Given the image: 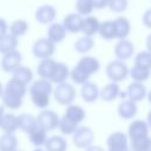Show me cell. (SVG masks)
<instances>
[{
    "instance_id": "obj_41",
    "label": "cell",
    "mask_w": 151,
    "mask_h": 151,
    "mask_svg": "<svg viewBox=\"0 0 151 151\" xmlns=\"http://www.w3.org/2000/svg\"><path fill=\"white\" fill-rule=\"evenodd\" d=\"M134 65H139L151 70V52L146 50L137 53V55L134 57Z\"/></svg>"
},
{
    "instance_id": "obj_42",
    "label": "cell",
    "mask_w": 151,
    "mask_h": 151,
    "mask_svg": "<svg viewBox=\"0 0 151 151\" xmlns=\"http://www.w3.org/2000/svg\"><path fill=\"white\" fill-rule=\"evenodd\" d=\"M129 6V0H109L107 7L116 13L124 12Z\"/></svg>"
},
{
    "instance_id": "obj_18",
    "label": "cell",
    "mask_w": 151,
    "mask_h": 151,
    "mask_svg": "<svg viewBox=\"0 0 151 151\" xmlns=\"http://www.w3.org/2000/svg\"><path fill=\"white\" fill-rule=\"evenodd\" d=\"M80 94H81V98L85 103H94L99 98L100 90L97 86V84L87 81L84 85H81Z\"/></svg>"
},
{
    "instance_id": "obj_55",
    "label": "cell",
    "mask_w": 151,
    "mask_h": 151,
    "mask_svg": "<svg viewBox=\"0 0 151 151\" xmlns=\"http://www.w3.org/2000/svg\"><path fill=\"white\" fill-rule=\"evenodd\" d=\"M150 151H151V150H150Z\"/></svg>"
},
{
    "instance_id": "obj_16",
    "label": "cell",
    "mask_w": 151,
    "mask_h": 151,
    "mask_svg": "<svg viewBox=\"0 0 151 151\" xmlns=\"http://www.w3.org/2000/svg\"><path fill=\"white\" fill-rule=\"evenodd\" d=\"M80 70H83L85 73H87L90 77L93 73H97L100 68V63L97 58L91 57V55H85L83 58L79 59V61L77 63V65Z\"/></svg>"
},
{
    "instance_id": "obj_1",
    "label": "cell",
    "mask_w": 151,
    "mask_h": 151,
    "mask_svg": "<svg viewBox=\"0 0 151 151\" xmlns=\"http://www.w3.org/2000/svg\"><path fill=\"white\" fill-rule=\"evenodd\" d=\"M52 83L45 79H38L32 81L28 91L33 105L38 109L46 110L50 105V97L53 93Z\"/></svg>"
},
{
    "instance_id": "obj_40",
    "label": "cell",
    "mask_w": 151,
    "mask_h": 151,
    "mask_svg": "<svg viewBox=\"0 0 151 151\" xmlns=\"http://www.w3.org/2000/svg\"><path fill=\"white\" fill-rule=\"evenodd\" d=\"M76 9L81 17H88L91 15L94 7L91 0H76Z\"/></svg>"
},
{
    "instance_id": "obj_52",
    "label": "cell",
    "mask_w": 151,
    "mask_h": 151,
    "mask_svg": "<svg viewBox=\"0 0 151 151\" xmlns=\"http://www.w3.org/2000/svg\"><path fill=\"white\" fill-rule=\"evenodd\" d=\"M33 151H46L45 149H42V147H35Z\"/></svg>"
},
{
    "instance_id": "obj_15",
    "label": "cell",
    "mask_w": 151,
    "mask_h": 151,
    "mask_svg": "<svg viewBox=\"0 0 151 151\" xmlns=\"http://www.w3.org/2000/svg\"><path fill=\"white\" fill-rule=\"evenodd\" d=\"M27 136H28V140L31 142V144H33L35 147H42V146H45L46 140L48 138L47 131L44 127H41L39 124H37L27 133Z\"/></svg>"
},
{
    "instance_id": "obj_28",
    "label": "cell",
    "mask_w": 151,
    "mask_h": 151,
    "mask_svg": "<svg viewBox=\"0 0 151 151\" xmlns=\"http://www.w3.org/2000/svg\"><path fill=\"white\" fill-rule=\"evenodd\" d=\"M17 46H18V38L11 33H7L0 39V53L2 55L17 51Z\"/></svg>"
},
{
    "instance_id": "obj_9",
    "label": "cell",
    "mask_w": 151,
    "mask_h": 151,
    "mask_svg": "<svg viewBox=\"0 0 151 151\" xmlns=\"http://www.w3.org/2000/svg\"><path fill=\"white\" fill-rule=\"evenodd\" d=\"M149 125L146 123V120L143 119H134L130 123L129 129H127V137L130 140L139 138V137H144V136H149Z\"/></svg>"
},
{
    "instance_id": "obj_36",
    "label": "cell",
    "mask_w": 151,
    "mask_h": 151,
    "mask_svg": "<svg viewBox=\"0 0 151 151\" xmlns=\"http://www.w3.org/2000/svg\"><path fill=\"white\" fill-rule=\"evenodd\" d=\"M13 78L20 80L21 83L28 85L33 81V72L29 67L27 66H19L14 72H13Z\"/></svg>"
},
{
    "instance_id": "obj_26",
    "label": "cell",
    "mask_w": 151,
    "mask_h": 151,
    "mask_svg": "<svg viewBox=\"0 0 151 151\" xmlns=\"http://www.w3.org/2000/svg\"><path fill=\"white\" fill-rule=\"evenodd\" d=\"M119 94H120V87H119V85L117 83L110 81L109 84L104 85V87L100 90L99 97L104 101H113L114 99H117V97H119Z\"/></svg>"
},
{
    "instance_id": "obj_17",
    "label": "cell",
    "mask_w": 151,
    "mask_h": 151,
    "mask_svg": "<svg viewBox=\"0 0 151 151\" xmlns=\"http://www.w3.org/2000/svg\"><path fill=\"white\" fill-rule=\"evenodd\" d=\"M57 66V61L52 58H47V59H42L38 67H37V72L38 76L40 77V79H45V80H51V77L55 70Z\"/></svg>"
},
{
    "instance_id": "obj_2",
    "label": "cell",
    "mask_w": 151,
    "mask_h": 151,
    "mask_svg": "<svg viewBox=\"0 0 151 151\" xmlns=\"http://www.w3.org/2000/svg\"><path fill=\"white\" fill-rule=\"evenodd\" d=\"M76 96H77L76 87L67 81L57 85L55 88L53 90V98L60 105L68 106V105L73 104Z\"/></svg>"
},
{
    "instance_id": "obj_47",
    "label": "cell",
    "mask_w": 151,
    "mask_h": 151,
    "mask_svg": "<svg viewBox=\"0 0 151 151\" xmlns=\"http://www.w3.org/2000/svg\"><path fill=\"white\" fill-rule=\"evenodd\" d=\"M5 106L4 105H0V125H1V123H2V119H4V117H5Z\"/></svg>"
},
{
    "instance_id": "obj_43",
    "label": "cell",
    "mask_w": 151,
    "mask_h": 151,
    "mask_svg": "<svg viewBox=\"0 0 151 151\" xmlns=\"http://www.w3.org/2000/svg\"><path fill=\"white\" fill-rule=\"evenodd\" d=\"M142 21H143V24H144L145 27L151 28V8L146 9L144 12V14L142 17Z\"/></svg>"
},
{
    "instance_id": "obj_20",
    "label": "cell",
    "mask_w": 151,
    "mask_h": 151,
    "mask_svg": "<svg viewBox=\"0 0 151 151\" xmlns=\"http://www.w3.org/2000/svg\"><path fill=\"white\" fill-rule=\"evenodd\" d=\"M66 29L63 24L52 22L47 29V39L51 40L53 44H59L66 38Z\"/></svg>"
},
{
    "instance_id": "obj_46",
    "label": "cell",
    "mask_w": 151,
    "mask_h": 151,
    "mask_svg": "<svg viewBox=\"0 0 151 151\" xmlns=\"http://www.w3.org/2000/svg\"><path fill=\"white\" fill-rule=\"evenodd\" d=\"M84 151H106L104 147H101L100 145H91V146H88L87 149H85Z\"/></svg>"
},
{
    "instance_id": "obj_12",
    "label": "cell",
    "mask_w": 151,
    "mask_h": 151,
    "mask_svg": "<svg viewBox=\"0 0 151 151\" xmlns=\"http://www.w3.org/2000/svg\"><path fill=\"white\" fill-rule=\"evenodd\" d=\"M125 93H126V99H130V100H132L134 103H138V101L143 100L146 97L147 91H146V87H145V85L143 83L132 81L127 86Z\"/></svg>"
},
{
    "instance_id": "obj_32",
    "label": "cell",
    "mask_w": 151,
    "mask_h": 151,
    "mask_svg": "<svg viewBox=\"0 0 151 151\" xmlns=\"http://www.w3.org/2000/svg\"><path fill=\"white\" fill-rule=\"evenodd\" d=\"M0 129L4 131V133H14L18 130V116H14L13 113H6Z\"/></svg>"
},
{
    "instance_id": "obj_48",
    "label": "cell",
    "mask_w": 151,
    "mask_h": 151,
    "mask_svg": "<svg viewBox=\"0 0 151 151\" xmlns=\"http://www.w3.org/2000/svg\"><path fill=\"white\" fill-rule=\"evenodd\" d=\"M146 48L149 52H151V34L147 35V39H146Z\"/></svg>"
},
{
    "instance_id": "obj_31",
    "label": "cell",
    "mask_w": 151,
    "mask_h": 151,
    "mask_svg": "<svg viewBox=\"0 0 151 151\" xmlns=\"http://www.w3.org/2000/svg\"><path fill=\"white\" fill-rule=\"evenodd\" d=\"M130 77L132 78L133 81L137 83H144L145 80H147L151 76V70L139 66V65H133L132 68L130 70Z\"/></svg>"
},
{
    "instance_id": "obj_49",
    "label": "cell",
    "mask_w": 151,
    "mask_h": 151,
    "mask_svg": "<svg viewBox=\"0 0 151 151\" xmlns=\"http://www.w3.org/2000/svg\"><path fill=\"white\" fill-rule=\"evenodd\" d=\"M146 123H147V125H149V129L151 130V110L147 112V114H146Z\"/></svg>"
},
{
    "instance_id": "obj_10",
    "label": "cell",
    "mask_w": 151,
    "mask_h": 151,
    "mask_svg": "<svg viewBox=\"0 0 151 151\" xmlns=\"http://www.w3.org/2000/svg\"><path fill=\"white\" fill-rule=\"evenodd\" d=\"M34 17H35V20L40 24H44V25L51 24L57 17V9L54 6L46 4L37 8Z\"/></svg>"
},
{
    "instance_id": "obj_21",
    "label": "cell",
    "mask_w": 151,
    "mask_h": 151,
    "mask_svg": "<svg viewBox=\"0 0 151 151\" xmlns=\"http://www.w3.org/2000/svg\"><path fill=\"white\" fill-rule=\"evenodd\" d=\"M100 26V21L98 20L97 17L94 15H88L85 17L83 20V26H81V32L84 33L85 37H93L94 34L98 33Z\"/></svg>"
},
{
    "instance_id": "obj_24",
    "label": "cell",
    "mask_w": 151,
    "mask_h": 151,
    "mask_svg": "<svg viewBox=\"0 0 151 151\" xmlns=\"http://www.w3.org/2000/svg\"><path fill=\"white\" fill-rule=\"evenodd\" d=\"M44 149L46 151H67V140L63 136H51L47 138Z\"/></svg>"
},
{
    "instance_id": "obj_23",
    "label": "cell",
    "mask_w": 151,
    "mask_h": 151,
    "mask_svg": "<svg viewBox=\"0 0 151 151\" xmlns=\"http://www.w3.org/2000/svg\"><path fill=\"white\" fill-rule=\"evenodd\" d=\"M4 91H6V92H8V93H11V94H14V96H17V97L24 98L25 94L27 93V85L12 77V78L7 81V84H6L5 88H4Z\"/></svg>"
},
{
    "instance_id": "obj_13",
    "label": "cell",
    "mask_w": 151,
    "mask_h": 151,
    "mask_svg": "<svg viewBox=\"0 0 151 151\" xmlns=\"http://www.w3.org/2000/svg\"><path fill=\"white\" fill-rule=\"evenodd\" d=\"M138 112V106L137 103L130 100V99H124L117 107V113L122 119H132L136 117Z\"/></svg>"
},
{
    "instance_id": "obj_27",
    "label": "cell",
    "mask_w": 151,
    "mask_h": 151,
    "mask_svg": "<svg viewBox=\"0 0 151 151\" xmlns=\"http://www.w3.org/2000/svg\"><path fill=\"white\" fill-rule=\"evenodd\" d=\"M37 124H38L37 117H34L32 114L21 113L18 116V130H21L22 132L28 133Z\"/></svg>"
},
{
    "instance_id": "obj_30",
    "label": "cell",
    "mask_w": 151,
    "mask_h": 151,
    "mask_svg": "<svg viewBox=\"0 0 151 151\" xmlns=\"http://www.w3.org/2000/svg\"><path fill=\"white\" fill-rule=\"evenodd\" d=\"M98 33H99V35H100L104 40H112V39H116L114 21H113V20H105V21L100 22Z\"/></svg>"
},
{
    "instance_id": "obj_6",
    "label": "cell",
    "mask_w": 151,
    "mask_h": 151,
    "mask_svg": "<svg viewBox=\"0 0 151 151\" xmlns=\"http://www.w3.org/2000/svg\"><path fill=\"white\" fill-rule=\"evenodd\" d=\"M55 51V44H53L47 38H39L34 41L32 46V53L38 59H47L53 55Z\"/></svg>"
},
{
    "instance_id": "obj_39",
    "label": "cell",
    "mask_w": 151,
    "mask_h": 151,
    "mask_svg": "<svg viewBox=\"0 0 151 151\" xmlns=\"http://www.w3.org/2000/svg\"><path fill=\"white\" fill-rule=\"evenodd\" d=\"M70 78L72 79V81L74 84H78V85H84L85 83L88 81L90 79V76L87 73H85L83 70H80L78 66H74L71 72H70Z\"/></svg>"
},
{
    "instance_id": "obj_38",
    "label": "cell",
    "mask_w": 151,
    "mask_h": 151,
    "mask_svg": "<svg viewBox=\"0 0 151 151\" xmlns=\"http://www.w3.org/2000/svg\"><path fill=\"white\" fill-rule=\"evenodd\" d=\"M80 125H78V124H76V123H73V122H71L70 119H67L66 117H61L60 118V123H59V131L61 132V134H64V136H72L74 132H76V130L79 127Z\"/></svg>"
},
{
    "instance_id": "obj_7",
    "label": "cell",
    "mask_w": 151,
    "mask_h": 151,
    "mask_svg": "<svg viewBox=\"0 0 151 151\" xmlns=\"http://www.w3.org/2000/svg\"><path fill=\"white\" fill-rule=\"evenodd\" d=\"M37 122L41 127H44L48 132L59 127L60 117L58 116L57 112L46 109V110H41L40 113L37 116Z\"/></svg>"
},
{
    "instance_id": "obj_33",
    "label": "cell",
    "mask_w": 151,
    "mask_h": 151,
    "mask_svg": "<svg viewBox=\"0 0 151 151\" xmlns=\"http://www.w3.org/2000/svg\"><path fill=\"white\" fill-rule=\"evenodd\" d=\"M130 150L132 151H150L151 150V136H144L130 140Z\"/></svg>"
},
{
    "instance_id": "obj_34",
    "label": "cell",
    "mask_w": 151,
    "mask_h": 151,
    "mask_svg": "<svg viewBox=\"0 0 151 151\" xmlns=\"http://www.w3.org/2000/svg\"><path fill=\"white\" fill-rule=\"evenodd\" d=\"M1 99H2L4 106L7 107V109H11V110H18L22 105V98L17 97L14 94H11L6 91H4L2 96H1Z\"/></svg>"
},
{
    "instance_id": "obj_37",
    "label": "cell",
    "mask_w": 151,
    "mask_h": 151,
    "mask_svg": "<svg viewBox=\"0 0 151 151\" xmlns=\"http://www.w3.org/2000/svg\"><path fill=\"white\" fill-rule=\"evenodd\" d=\"M9 31H11V34H13L14 37H21L24 34H26V32L28 31V22L24 19H18V20H14L11 26H9Z\"/></svg>"
},
{
    "instance_id": "obj_54",
    "label": "cell",
    "mask_w": 151,
    "mask_h": 151,
    "mask_svg": "<svg viewBox=\"0 0 151 151\" xmlns=\"http://www.w3.org/2000/svg\"><path fill=\"white\" fill-rule=\"evenodd\" d=\"M129 151H132V150H129Z\"/></svg>"
},
{
    "instance_id": "obj_11",
    "label": "cell",
    "mask_w": 151,
    "mask_h": 151,
    "mask_svg": "<svg viewBox=\"0 0 151 151\" xmlns=\"http://www.w3.org/2000/svg\"><path fill=\"white\" fill-rule=\"evenodd\" d=\"M134 52V46L132 41L129 39H123L118 40V42L114 46V55L117 57L118 60H127L133 55Z\"/></svg>"
},
{
    "instance_id": "obj_19",
    "label": "cell",
    "mask_w": 151,
    "mask_h": 151,
    "mask_svg": "<svg viewBox=\"0 0 151 151\" xmlns=\"http://www.w3.org/2000/svg\"><path fill=\"white\" fill-rule=\"evenodd\" d=\"M64 117H66L67 119H70L71 122L80 125V123L86 118V111L77 104H71L68 106H66Z\"/></svg>"
},
{
    "instance_id": "obj_51",
    "label": "cell",
    "mask_w": 151,
    "mask_h": 151,
    "mask_svg": "<svg viewBox=\"0 0 151 151\" xmlns=\"http://www.w3.org/2000/svg\"><path fill=\"white\" fill-rule=\"evenodd\" d=\"M2 93H4V86H2V84H1V81H0V97L2 96Z\"/></svg>"
},
{
    "instance_id": "obj_25",
    "label": "cell",
    "mask_w": 151,
    "mask_h": 151,
    "mask_svg": "<svg viewBox=\"0 0 151 151\" xmlns=\"http://www.w3.org/2000/svg\"><path fill=\"white\" fill-rule=\"evenodd\" d=\"M70 70L67 67V65L65 63H60V61H57V66H55V70L51 77V83L52 84H63V83H66L67 78L70 77Z\"/></svg>"
},
{
    "instance_id": "obj_35",
    "label": "cell",
    "mask_w": 151,
    "mask_h": 151,
    "mask_svg": "<svg viewBox=\"0 0 151 151\" xmlns=\"http://www.w3.org/2000/svg\"><path fill=\"white\" fill-rule=\"evenodd\" d=\"M94 39L91 37H81L74 42V50L78 53H87L94 47Z\"/></svg>"
},
{
    "instance_id": "obj_4",
    "label": "cell",
    "mask_w": 151,
    "mask_h": 151,
    "mask_svg": "<svg viewBox=\"0 0 151 151\" xmlns=\"http://www.w3.org/2000/svg\"><path fill=\"white\" fill-rule=\"evenodd\" d=\"M94 140V131L90 126L80 125L76 132L72 134V143L77 149H87L93 145Z\"/></svg>"
},
{
    "instance_id": "obj_45",
    "label": "cell",
    "mask_w": 151,
    "mask_h": 151,
    "mask_svg": "<svg viewBox=\"0 0 151 151\" xmlns=\"http://www.w3.org/2000/svg\"><path fill=\"white\" fill-rule=\"evenodd\" d=\"M7 29H8V25L7 21L2 18H0V39L7 34Z\"/></svg>"
},
{
    "instance_id": "obj_14",
    "label": "cell",
    "mask_w": 151,
    "mask_h": 151,
    "mask_svg": "<svg viewBox=\"0 0 151 151\" xmlns=\"http://www.w3.org/2000/svg\"><path fill=\"white\" fill-rule=\"evenodd\" d=\"M83 20H84V18L80 14H78V13H68L64 18L63 25H64L66 32H70V33H79V32H81Z\"/></svg>"
},
{
    "instance_id": "obj_22",
    "label": "cell",
    "mask_w": 151,
    "mask_h": 151,
    "mask_svg": "<svg viewBox=\"0 0 151 151\" xmlns=\"http://www.w3.org/2000/svg\"><path fill=\"white\" fill-rule=\"evenodd\" d=\"M113 21H114V27H116V39L118 40L126 39L131 32V24L129 19L125 17H118Z\"/></svg>"
},
{
    "instance_id": "obj_29",
    "label": "cell",
    "mask_w": 151,
    "mask_h": 151,
    "mask_svg": "<svg viewBox=\"0 0 151 151\" xmlns=\"http://www.w3.org/2000/svg\"><path fill=\"white\" fill-rule=\"evenodd\" d=\"M18 139L14 133H2L0 136V151H17Z\"/></svg>"
},
{
    "instance_id": "obj_44",
    "label": "cell",
    "mask_w": 151,
    "mask_h": 151,
    "mask_svg": "<svg viewBox=\"0 0 151 151\" xmlns=\"http://www.w3.org/2000/svg\"><path fill=\"white\" fill-rule=\"evenodd\" d=\"M96 9H101L109 5V0H91Z\"/></svg>"
},
{
    "instance_id": "obj_53",
    "label": "cell",
    "mask_w": 151,
    "mask_h": 151,
    "mask_svg": "<svg viewBox=\"0 0 151 151\" xmlns=\"http://www.w3.org/2000/svg\"><path fill=\"white\" fill-rule=\"evenodd\" d=\"M17 151H21V150H17Z\"/></svg>"
},
{
    "instance_id": "obj_3",
    "label": "cell",
    "mask_w": 151,
    "mask_h": 151,
    "mask_svg": "<svg viewBox=\"0 0 151 151\" xmlns=\"http://www.w3.org/2000/svg\"><path fill=\"white\" fill-rule=\"evenodd\" d=\"M105 71H106L107 78L112 83H117V84L125 80L126 77L130 73V70H129L127 65L123 60H118V59H114V60L110 61L107 64Z\"/></svg>"
},
{
    "instance_id": "obj_8",
    "label": "cell",
    "mask_w": 151,
    "mask_h": 151,
    "mask_svg": "<svg viewBox=\"0 0 151 151\" xmlns=\"http://www.w3.org/2000/svg\"><path fill=\"white\" fill-rule=\"evenodd\" d=\"M21 60H22L21 53L18 51H13L7 54H4V57L1 58V63H0L1 70L7 73H13L19 66H21L20 65Z\"/></svg>"
},
{
    "instance_id": "obj_5",
    "label": "cell",
    "mask_w": 151,
    "mask_h": 151,
    "mask_svg": "<svg viewBox=\"0 0 151 151\" xmlns=\"http://www.w3.org/2000/svg\"><path fill=\"white\" fill-rule=\"evenodd\" d=\"M106 151H129L130 139L126 133L122 131H114L109 134L106 139Z\"/></svg>"
},
{
    "instance_id": "obj_50",
    "label": "cell",
    "mask_w": 151,
    "mask_h": 151,
    "mask_svg": "<svg viewBox=\"0 0 151 151\" xmlns=\"http://www.w3.org/2000/svg\"><path fill=\"white\" fill-rule=\"evenodd\" d=\"M146 98H147V100H149V103L151 104V90L147 92V94H146Z\"/></svg>"
}]
</instances>
